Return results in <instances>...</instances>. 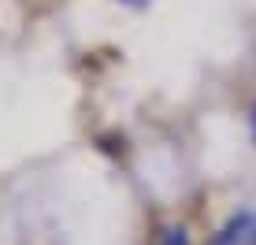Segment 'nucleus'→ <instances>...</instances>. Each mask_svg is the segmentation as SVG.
Listing matches in <instances>:
<instances>
[{
    "mask_svg": "<svg viewBox=\"0 0 256 245\" xmlns=\"http://www.w3.org/2000/svg\"><path fill=\"white\" fill-rule=\"evenodd\" d=\"M208 245H256V212H242L226 220Z\"/></svg>",
    "mask_w": 256,
    "mask_h": 245,
    "instance_id": "nucleus-1",
    "label": "nucleus"
},
{
    "mask_svg": "<svg viewBox=\"0 0 256 245\" xmlns=\"http://www.w3.org/2000/svg\"><path fill=\"white\" fill-rule=\"evenodd\" d=\"M156 245H190V234H186V226H164L160 230V238H156Z\"/></svg>",
    "mask_w": 256,
    "mask_h": 245,
    "instance_id": "nucleus-2",
    "label": "nucleus"
},
{
    "mask_svg": "<svg viewBox=\"0 0 256 245\" xmlns=\"http://www.w3.org/2000/svg\"><path fill=\"white\" fill-rule=\"evenodd\" d=\"M252 138H256V108H252Z\"/></svg>",
    "mask_w": 256,
    "mask_h": 245,
    "instance_id": "nucleus-3",
    "label": "nucleus"
}]
</instances>
